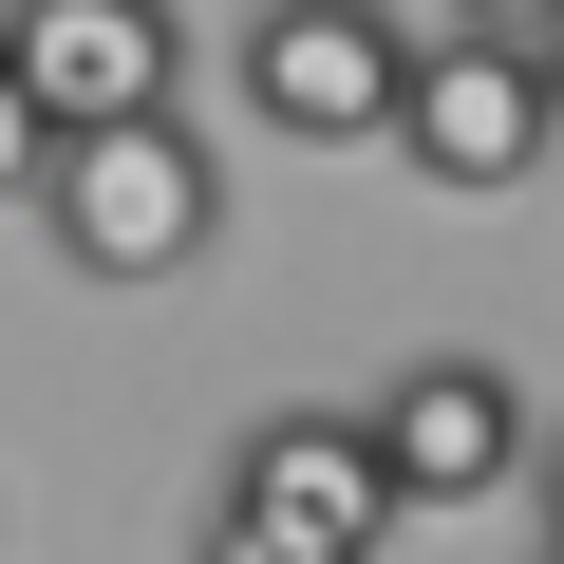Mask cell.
Masks as SVG:
<instances>
[{
  "label": "cell",
  "instance_id": "1",
  "mask_svg": "<svg viewBox=\"0 0 564 564\" xmlns=\"http://www.w3.org/2000/svg\"><path fill=\"white\" fill-rule=\"evenodd\" d=\"M39 226H57V263H76V282H188V263L226 245V151H207L188 113L76 132V151L39 170Z\"/></svg>",
  "mask_w": 564,
  "mask_h": 564
},
{
  "label": "cell",
  "instance_id": "2",
  "mask_svg": "<svg viewBox=\"0 0 564 564\" xmlns=\"http://www.w3.org/2000/svg\"><path fill=\"white\" fill-rule=\"evenodd\" d=\"M395 95H414L395 0H263L245 20V113L282 151H395Z\"/></svg>",
  "mask_w": 564,
  "mask_h": 564
},
{
  "label": "cell",
  "instance_id": "3",
  "mask_svg": "<svg viewBox=\"0 0 564 564\" xmlns=\"http://www.w3.org/2000/svg\"><path fill=\"white\" fill-rule=\"evenodd\" d=\"M0 76L39 95V132H132V113H188V20L170 0H0Z\"/></svg>",
  "mask_w": 564,
  "mask_h": 564
},
{
  "label": "cell",
  "instance_id": "4",
  "mask_svg": "<svg viewBox=\"0 0 564 564\" xmlns=\"http://www.w3.org/2000/svg\"><path fill=\"white\" fill-rule=\"evenodd\" d=\"M358 433H377V470H395V508H489V489H527V377L508 358H395L377 395H358Z\"/></svg>",
  "mask_w": 564,
  "mask_h": 564
},
{
  "label": "cell",
  "instance_id": "5",
  "mask_svg": "<svg viewBox=\"0 0 564 564\" xmlns=\"http://www.w3.org/2000/svg\"><path fill=\"white\" fill-rule=\"evenodd\" d=\"M395 151L452 188V207H508L545 170V76L508 39H414V95H395Z\"/></svg>",
  "mask_w": 564,
  "mask_h": 564
},
{
  "label": "cell",
  "instance_id": "6",
  "mask_svg": "<svg viewBox=\"0 0 564 564\" xmlns=\"http://www.w3.org/2000/svg\"><path fill=\"white\" fill-rule=\"evenodd\" d=\"M207 508H245V527H282V545H321V564H377L395 470H377V433H358V414H263V433L226 452V489H207Z\"/></svg>",
  "mask_w": 564,
  "mask_h": 564
},
{
  "label": "cell",
  "instance_id": "7",
  "mask_svg": "<svg viewBox=\"0 0 564 564\" xmlns=\"http://www.w3.org/2000/svg\"><path fill=\"white\" fill-rule=\"evenodd\" d=\"M39 170H57V132H39V95L0 76V207H39Z\"/></svg>",
  "mask_w": 564,
  "mask_h": 564
},
{
  "label": "cell",
  "instance_id": "8",
  "mask_svg": "<svg viewBox=\"0 0 564 564\" xmlns=\"http://www.w3.org/2000/svg\"><path fill=\"white\" fill-rule=\"evenodd\" d=\"M188 564H321V545H282V527H245V508H207V545Z\"/></svg>",
  "mask_w": 564,
  "mask_h": 564
},
{
  "label": "cell",
  "instance_id": "9",
  "mask_svg": "<svg viewBox=\"0 0 564 564\" xmlns=\"http://www.w3.org/2000/svg\"><path fill=\"white\" fill-rule=\"evenodd\" d=\"M545 20H564V0H452V39H508V57H527Z\"/></svg>",
  "mask_w": 564,
  "mask_h": 564
},
{
  "label": "cell",
  "instance_id": "10",
  "mask_svg": "<svg viewBox=\"0 0 564 564\" xmlns=\"http://www.w3.org/2000/svg\"><path fill=\"white\" fill-rule=\"evenodd\" d=\"M527 489H545V545H564V414L527 433Z\"/></svg>",
  "mask_w": 564,
  "mask_h": 564
},
{
  "label": "cell",
  "instance_id": "11",
  "mask_svg": "<svg viewBox=\"0 0 564 564\" xmlns=\"http://www.w3.org/2000/svg\"><path fill=\"white\" fill-rule=\"evenodd\" d=\"M527 76H545V132H564V20H545V39H527Z\"/></svg>",
  "mask_w": 564,
  "mask_h": 564
},
{
  "label": "cell",
  "instance_id": "12",
  "mask_svg": "<svg viewBox=\"0 0 564 564\" xmlns=\"http://www.w3.org/2000/svg\"><path fill=\"white\" fill-rule=\"evenodd\" d=\"M527 564H564V545H527Z\"/></svg>",
  "mask_w": 564,
  "mask_h": 564
},
{
  "label": "cell",
  "instance_id": "13",
  "mask_svg": "<svg viewBox=\"0 0 564 564\" xmlns=\"http://www.w3.org/2000/svg\"><path fill=\"white\" fill-rule=\"evenodd\" d=\"M170 20H188V0H170Z\"/></svg>",
  "mask_w": 564,
  "mask_h": 564
}]
</instances>
